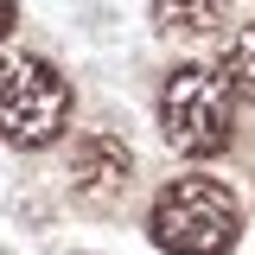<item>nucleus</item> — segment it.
Instances as JSON below:
<instances>
[{
	"mask_svg": "<svg viewBox=\"0 0 255 255\" xmlns=\"http://www.w3.org/2000/svg\"><path fill=\"white\" fill-rule=\"evenodd\" d=\"M147 230H153V243L166 255H223L236 243V230H243V204H236V191L223 179L185 172L153 198Z\"/></svg>",
	"mask_w": 255,
	"mask_h": 255,
	"instance_id": "f257e3e1",
	"label": "nucleus"
},
{
	"mask_svg": "<svg viewBox=\"0 0 255 255\" xmlns=\"http://www.w3.org/2000/svg\"><path fill=\"white\" fill-rule=\"evenodd\" d=\"M159 128L166 140L191 159H211L230 147V83L204 64H179L166 70V90H159Z\"/></svg>",
	"mask_w": 255,
	"mask_h": 255,
	"instance_id": "f03ea898",
	"label": "nucleus"
},
{
	"mask_svg": "<svg viewBox=\"0 0 255 255\" xmlns=\"http://www.w3.org/2000/svg\"><path fill=\"white\" fill-rule=\"evenodd\" d=\"M0 122L13 147H51L70 122V83L45 58H6L0 70Z\"/></svg>",
	"mask_w": 255,
	"mask_h": 255,
	"instance_id": "7ed1b4c3",
	"label": "nucleus"
},
{
	"mask_svg": "<svg viewBox=\"0 0 255 255\" xmlns=\"http://www.w3.org/2000/svg\"><path fill=\"white\" fill-rule=\"evenodd\" d=\"M128 172H134V153H128L122 134H90V140H77V153H70V185L83 191V198H109Z\"/></svg>",
	"mask_w": 255,
	"mask_h": 255,
	"instance_id": "20e7f679",
	"label": "nucleus"
},
{
	"mask_svg": "<svg viewBox=\"0 0 255 255\" xmlns=\"http://www.w3.org/2000/svg\"><path fill=\"white\" fill-rule=\"evenodd\" d=\"M217 77L230 83V96L255 102V19H249V26H236V32L217 45Z\"/></svg>",
	"mask_w": 255,
	"mask_h": 255,
	"instance_id": "39448f33",
	"label": "nucleus"
},
{
	"mask_svg": "<svg viewBox=\"0 0 255 255\" xmlns=\"http://www.w3.org/2000/svg\"><path fill=\"white\" fill-rule=\"evenodd\" d=\"M223 6H230V0H153V26L159 32H211L223 19Z\"/></svg>",
	"mask_w": 255,
	"mask_h": 255,
	"instance_id": "423d86ee",
	"label": "nucleus"
}]
</instances>
